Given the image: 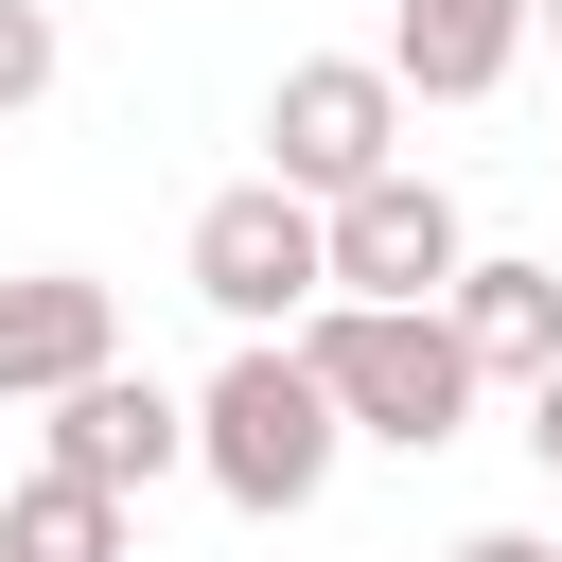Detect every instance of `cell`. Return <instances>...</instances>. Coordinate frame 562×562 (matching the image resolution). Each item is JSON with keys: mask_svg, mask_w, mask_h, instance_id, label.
I'll return each mask as SVG.
<instances>
[{"mask_svg": "<svg viewBox=\"0 0 562 562\" xmlns=\"http://www.w3.org/2000/svg\"><path fill=\"white\" fill-rule=\"evenodd\" d=\"M334 457H351V404H334V369L316 351H281V334H246L211 386H193V474L246 509V527H281V509H316L334 492Z\"/></svg>", "mask_w": 562, "mask_h": 562, "instance_id": "cell-1", "label": "cell"}, {"mask_svg": "<svg viewBox=\"0 0 562 562\" xmlns=\"http://www.w3.org/2000/svg\"><path fill=\"white\" fill-rule=\"evenodd\" d=\"M316 369H334V404H351V439H386V457H439L457 422H474V334H457V299H316V334H299Z\"/></svg>", "mask_w": 562, "mask_h": 562, "instance_id": "cell-2", "label": "cell"}, {"mask_svg": "<svg viewBox=\"0 0 562 562\" xmlns=\"http://www.w3.org/2000/svg\"><path fill=\"white\" fill-rule=\"evenodd\" d=\"M193 299H211L228 334L316 316V299H334V193H299V176H228V193L193 211Z\"/></svg>", "mask_w": 562, "mask_h": 562, "instance_id": "cell-3", "label": "cell"}, {"mask_svg": "<svg viewBox=\"0 0 562 562\" xmlns=\"http://www.w3.org/2000/svg\"><path fill=\"white\" fill-rule=\"evenodd\" d=\"M386 158H404V70H386V53H299V70L263 88V176L351 193V176H386Z\"/></svg>", "mask_w": 562, "mask_h": 562, "instance_id": "cell-4", "label": "cell"}, {"mask_svg": "<svg viewBox=\"0 0 562 562\" xmlns=\"http://www.w3.org/2000/svg\"><path fill=\"white\" fill-rule=\"evenodd\" d=\"M457 263H474V228H457V193L422 158L334 193V299H457Z\"/></svg>", "mask_w": 562, "mask_h": 562, "instance_id": "cell-5", "label": "cell"}, {"mask_svg": "<svg viewBox=\"0 0 562 562\" xmlns=\"http://www.w3.org/2000/svg\"><path fill=\"white\" fill-rule=\"evenodd\" d=\"M53 457L70 474H105V492H158V474H193V404L158 386V369H88V386H53Z\"/></svg>", "mask_w": 562, "mask_h": 562, "instance_id": "cell-6", "label": "cell"}, {"mask_svg": "<svg viewBox=\"0 0 562 562\" xmlns=\"http://www.w3.org/2000/svg\"><path fill=\"white\" fill-rule=\"evenodd\" d=\"M123 351V299L88 281V263H18L0 281V404H53V386H88Z\"/></svg>", "mask_w": 562, "mask_h": 562, "instance_id": "cell-7", "label": "cell"}, {"mask_svg": "<svg viewBox=\"0 0 562 562\" xmlns=\"http://www.w3.org/2000/svg\"><path fill=\"white\" fill-rule=\"evenodd\" d=\"M527 35H544V0H404V18H386V70H404L422 105H492Z\"/></svg>", "mask_w": 562, "mask_h": 562, "instance_id": "cell-8", "label": "cell"}, {"mask_svg": "<svg viewBox=\"0 0 562 562\" xmlns=\"http://www.w3.org/2000/svg\"><path fill=\"white\" fill-rule=\"evenodd\" d=\"M457 334H474V369L544 386V369H562V263H509V246H474V263H457Z\"/></svg>", "mask_w": 562, "mask_h": 562, "instance_id": "cell-9", "label": "cell"}, {"mask_svg": "<svg viewBox=\"0 0 562 562\" xmlns=\"http://www.w3.org/2000/svg\"><path fill=\"white\" fill-rule=\"evenodd\" d=\"M123 509H140V492H105V474L35 457V474L0 492V562H123Z\"/></svg>", "mask_w": 562, "mask_h": 562, "instance_id": "cell-10", "label": "cell"}, {"mask_svg": "<svg viewBox=\"0 0 562 562\" xmlns=\"http://www.w3.org/2000/svg\"><path fill=\"white\" fill-rule=\"evenodd\" d=\"M53 70H70V35H53V0H0V123H18V105L53 88Z\"/></svg>", "mask_w": 562, "mask_h": 562, "instance_id": "cell-11", "label": "cell"}, {"mask_svg": "<svg viewBox=\"0 0 562 562\" xmlns=\"http://www.w3.org/2000/svg\"><path fill=\"white\" fill-rule=\"evenodd\" d=\"M457 562H562V544H544V527H474Z\"/></svg>", "mask_w": 562, "mask_h": 562, "instance_id": "cell-12", "label": "cell"}, {"mask_svg": "<svg viewBox=\"0 0 562 562\" xmlns=\"http://www.w3.org/2000/svg\"><path fill=\"white\" fill-rule=\"evenodd\" d=\"M527 457H544V474H562V369H544V386H527Z\"/></svg>", "mask_w": 562, "mask_h": 562, "instance_id": "cell-13", "label": "cell"}, {"mask_svg": "<svg viewBox=\"0 0 562 562\" xmlns=\"http://www.w3.org/2000/svg\"><path fill=\"white\" fill-rule=\"evenodd\" d=\"M544 35H562V0H544Z\"/></svg>", "mask_w": 562, "mask_h": 562, "instance_id": "cell-14", "label": "cell"}]
</instances>
